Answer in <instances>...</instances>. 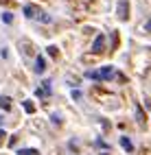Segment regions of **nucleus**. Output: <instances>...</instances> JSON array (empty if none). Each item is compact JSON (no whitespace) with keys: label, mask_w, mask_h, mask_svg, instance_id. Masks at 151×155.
Returning <instances> with one entry per match:
<instances>
[{"label":"nucleus","mask_w":151,"mask_h":155,"mask_svg":"<svg viewBox=\"0 0 151 155\" xmlns=\"http://www.w3.org/2000/svg\"><path fill=\"white\" fill-rule=\"evenodd\" d=\"M24 15H26L29 20H37V22H42V24H50V22H53L50 15L44 13L37 5H26V7H24Z\"/></svg>","instance_id":"f257e3e1"},{"label":"nucleus","mask_w":151,"mask_h":155,"mask_svg":"<svg viewBox=\"0 0 151 155\" xmlns=\"http://www.w3.org/2000/svg\"><path fill=\"white\" fill-rule=\"evenodd\" d=\"M88 77L90 79H96V81H107V79L114 77V66H103V68L96 70V72H90Z\"/></svg>","instance_id":"f03ea898"},{"label":"nucleus","mask_w":151,"mask_h":155,"mask_svg":"<svg viewBox=\"0 0 151 155\" xmlns=\"http://www.w3.org/2000/svg\"><path fill=\"white\" fill-rule=\"evenodd\" d=\"M116 13L120 18V22H127V20H129V0H118Z\"/></svg>","instance_id":"7ed1b4c3"},{"label":"nucleus","mask_w":151,"mask_h":155,"mask_svg":"<svg viewBox=\"0 0 151 155\" xmlns=\"http://www.w3.org/2000/svg\"><path fill=\"white\" fill-rule=\"evenodd\" d=\"M103 50H105V35L101 33V35H96L94 44H92V53H103Z\"/></svg>","instance_id":"20e7f679"},{"label":"nucleus","mask_w":151,"mask_h":155,"mask_svg":"<svg viewBox=\"0 0 151 155\" xmlns=\"http://www.w3.org/2000/svg\"><path fill=\"white\" fill-rule=\"evenodd\" d=\"M35 72H37V74H42V72L46 70V61H44V57H37L35 59V68H33Z\"/></svg>","instance_id":"39448f33"},{"label":"nucleus","mask_w":151,"mask_h":155,"mask_svg":"<svg viewBox=\"0 0 151 155\" xmlns=\"http://www.w3.org/2000/svg\"><path fill=\"white\" fill-rule=\"evenodd\" d=\"M0 109H5V111L11 109V98L9 96H0Z\"/></svg>","instance_id":"423d86ee"},{"label":"nucleus","mask_w":151,"mask_h":155,"mask_svg":"<svg viewBox=\"0 0 151 155\" xmlns=\"http://www.w3.org/2000/svg\"><path fill=\"white\" fill-rule=\"evenodd\" d=\"M37 94H39V96H48V94H50V81H44V83H42V90H37Z\"/></svg>","instance_id":"0eeeda50"},{"label":"nucleus","mask_w":151,"mask_h":155,"mask_svg":"<svg viewBox=\"0 0 151 155\" xmlns=\"http://www.w3.org/2000/svg\"><path fill=\"white\" fill-rule=\"evenodd\" d=\"M120 144H123V149H125L127 153H132V151H134V144L129 142V138H120Z\"/></svg>","instance_id":"6e6552de"},{"label":"nucleus","mask_w":151,"mask_h":155,"mask_svg":"<svg viewBox=\"0 0 151 155\" xmlns=\"http://www.w3.org/2000/svg\"><path fill=\"white\" fill-rule=\"evenodd\" d=\"M18 155H39V151L37 149H20Z\"/></svg>","instance_id":"1a4fd4ad"},{"label":"nucleus","mask_w":151,"mask_h":155,"mask_svg":"<svg viewBox=\"0 0 151 155\" xmlns=\"http://www.w3.org/2000/svg\"><path fill=\"white\" fill-rule=\"evenodd\" d=\"M24 109H26L29 114H33V111H35V105H33L31 101H24Z\"/></svg>","instance_id":"9d476101"},{"label":"nucleus","mask_w":151,"mask_h":155,"mask_svg":"<svg viewBox=\"0 0 151 155\" xmlns=\"http://www.w3.org/2000/svg\"><path fill=\"white\" fill-rule=\"evenodd\" d=\"M48 55L50 57H57V46H48Z\"/></svg>","instance_id":"9b49d317"},{"label":"nucleus","mask_w":151,"mask_h":155,"mask_svg":"<svg viewBox=\"0 0 151 155\" xmlns=\"http://www.w3.org/2000/svg\"><path fill=\"white\" fill-rule=\"evenodd\" d=\"M11 20H13L11 13H5V15H2V22H7V24H11Z\"/></svg>","instance_id":"f8f14e48"},{"label":"nucleus","mask_w":151,"mask_h":155,"mask_svg":"<svg viewBox=\"0 0 151 155\" xmlns=\"http://www.w3.org/2000/svg\"><path fill=\"white\" fill-rule=\"evenodd\" d=\"M72 98H77V101H79V98H81V92L75 90V92H72Z\"/></svg>","instance_id":"ddd939ff"},{"label":"nucleus","mask_w":151,"mask_h":155,"mask_svg":"<svg viewBox=\"0 0 151 155\" xmlns=\"http://www.w3.org/2000/svg\"><path fill=\"white\" fill-rule=\"evenodd\" d=\"M145 28H147L149 33H151V20H147V24H145Z\"/></svg>","instance_id":"4468645a"},{"label":"nucleus","mask_w":151,"mask_h":155,"mask_svg":"<svg viewBox=\"0 0 151 155\" xmlns=\"http://www.w3.org/2000/svg\"><path fill=\"white\" fill-rule=\"evenodd\" d=\"M5 138H7V136H5V131H0V144L5 142Z\"/></svg>","instance_id":"2eb2a0df"},{"label":"nucleus","mask_w":151,"mask_h":155,"mask_svg":"<svg viewBox=\"0 0 151 155\" xmlns=\"http://www.w3.org/2000/svg\"><path fill=\"white\" fill-rule=\"evenodd\" d=\"M2 122H5V120H2V116H0V125H2Z\"/></svg>","instance_id":"dca6fc26"},{"label":"nucleus","mask_w":151,"mask_h":155,"mask_svg":"<svg viewBox=\"0 0 151 155\" xmlns=\"http://www.w3.org/2000/svg\"><path fill=\"white\" fill-rule=\"evenodd\" d=\"M103 155H107V153H103Z\"/></svg>","instance_id":"f3484780"}]
</instances>
